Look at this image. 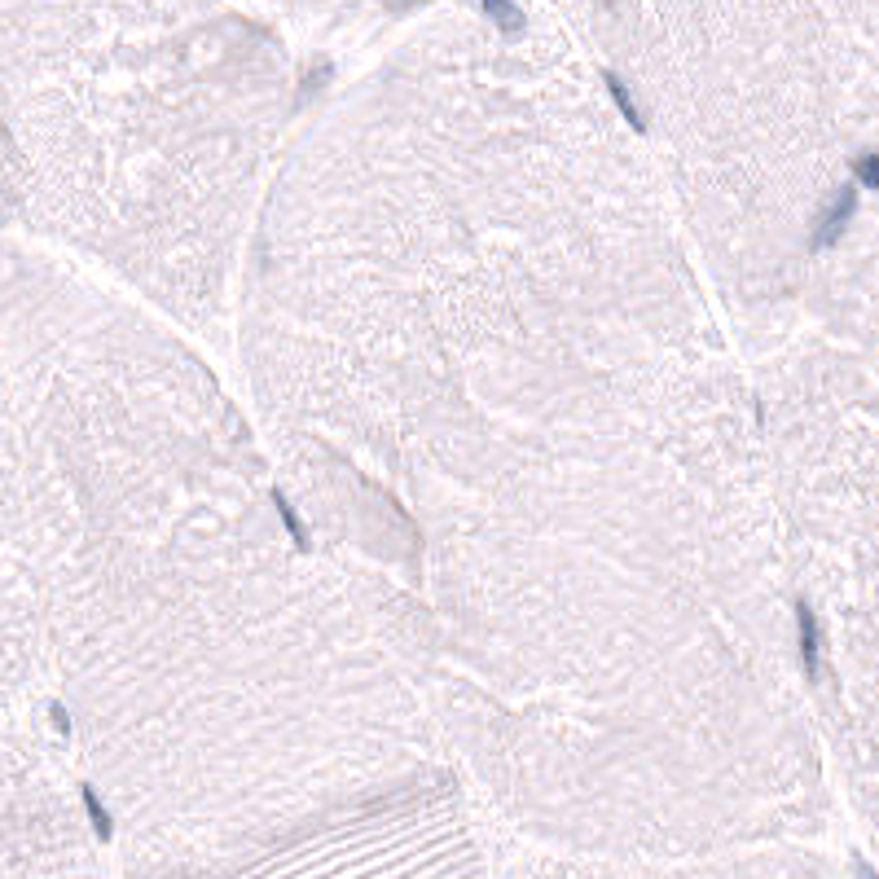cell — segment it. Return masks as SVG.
Instances as JSON below:
<instances>
[{"label":"cell","mask_w":879,"mask_h":879,"mask_svg":"<svg viewBox=\"0 0 879 879\" xmlns=\"http://www.w3.org/2000/svg\"><path fill=\"white\" fill-rule=\"evenodd\" d=\"M5 704L71 717L128 879L453 774L383 611L159 321L5 255Z\"/></svg>","instance_id":"cell-1"},{"label":"cell","mask_w":879,"mask_h":879,"mask_svg":"<svg viewBox=\"0 0 879 879\" xmlns=\"http://www.w3.org/2000/svg\"><path fill=\"white\" fill-rule=\"evenodd\" d=\"M603 88L559 27L480 5L282 150L238 317L295 497L449 493L730 356Z\"/></svg>","instance_id":"cell-2"},{"label":"cell","mask_w":879,"mask_h":879,"mask_svg":"<svg viewBox=\"0 0 879 879\" xmlns=\"http://www.w3.org/2000/svg\"><path fill=\"white\" fill-rule=\"evenodd\" d=\"M9 220L220 335L282 163L291 66L203 5H0Z\"/></svg>","instance_id":"cell-3"},{"label":"cell","mask_w":879,"mask_h":879,"mask_svg":"<svg viewBox=\"0 0 879 879\" xmlns=\"http://www.w3.org/2000/svg\"><path fill=\"white\" fill-rule=\"evenodd\" d=\"M172 879H497L458 774L365 800L269 849Z\"/></svg>","instance_id":"cell-4"},{"label":"cell","mask_w":879,"mask_h":879,"mask_svg":"<svg viewBox=\"0 0 879 879\" xmlns=\"http://www.w3.org/2000/svg\"><path fill=\"white\" fill-rule=\"evenodd\" d=\"M84 805L66 800L53 756L5 761V879H106Z\"/></svg>","instance_id":"cell-5"},{"label":"cell","mask_w":879,"mask_h":879,"mask_svg":"<svg viewBox=\"0 0 879 879\" xmlns=\"http://www.w3.org/2000/svg\"><path fill=\"white\" fill-rule=\"evenodd\" d=\"M502 879H827L818 858L792 853L783 844L765 849L717 853V858H677V862H611V858H567V853L524 849L510 853Z\"/></svg>","instance_id":"cell-6"}]
</instances>
